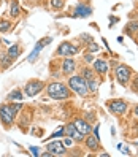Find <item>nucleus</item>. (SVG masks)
Wrapping results in <instances>:
<instances>
[{"label":"nucleus","mask_w":138,"mask_h":157,"mask_svg":"<svg viewBox=\"0 0 138 157\" xmlns=\"http://www.w3.org/2000/svg\"><path fill=\"white\" fill-rule=\"evenodd\" d=\"M44 92L51 100H68L71 98L73 92L67 86V82L62 81H51L44 86Z\"/></svg>","instance_id":"f257e3e1"},{"label":"nucleus","mask_w":138,"mask_h":157,"mask_svg":"<svg viewBox=\"0 0 138 157\" xmlns=\"http://www.w3.org/2000/svg\"><path fill=\"white\" fill-rule=\"evenodd\" d=\"M67 86L70 87V90L73 92V94H76L79 97H86L89 92H87V87H86V79L82 78L79 73L78 75H70L67 76Z\"/></svg>","instance_id":"f03ea898"},{"label":"nucleus","mask_w":138,"mask_h":157,"mask_svg":"<svg viewBox=\"0 0 138 157\" xmlns=\"http://www.w3.org/2000/svg\"><path fill=\"white\" fill-rule=\"evenodd\" d=\"M132 76H133V70L128 65H125V63H117V65H116V68H114V78H116V81L122 87L128 86Z\"/></svg>","instance_id":"7ed1b4c3"},{"label":"nucleus","mask_w":138,"mask_h":157,"mask_svg":"<svg viewBox=\"0 0 138 157\" xmlns=\"http://www.w3.org/2000/svg\"><path fill=\"white\" fill-rule=\"evenodd\" d=\"M79 51H81L79 46H76V44H73L71 41L65 40V41H62V43L57 46V49H56V52H54V56H56V57H73V56H76Z\"/></svg>","instance_id":"20e7f679"},{"label":"nucleus","mask_w":138,"mask_h":157,"mask_svg":"<svg viewBox=\"0 0 138 157\" xmlns=\"http://www.w3.org/2000/svg\"><path fill=\"white\" fill-rule=\"evenodd\" d=\"M0 122H2L5 130H10V128L16 124V116L11 113V109H10L6 101L0 105Z\"/></svg>","instance_id":"39448f33"},{"label":"nucleus","mask_w":138,"mask_h":157,"mask_svg":"<svg viewBox=\"0 0 138 157\" xmlns=\"http://www.w3.org/2000/svg\"><path fill=\"white\" fill-rule=\"evenodd\" d=\"M44 86H46V82L41 79H29L25 82L22 92L25 94V97H36L44 90Z\"/></svg>","instance_id":"423d86ee"},{"label":"nucleus","mask_w":138,"mask_h":157,"mask_svg":"<svg viewBox=\"0 0 138 157\" xmlns=\"http://www.w3.org/2000/svg\"><path fill=\"white\" fill-rule=\"evenodd\" d=\"M106 108L108 111L114 114V116H124L128 111V101L116 98V100H108L106 101Z\"/></svg>","instance_id":"0eeeda50"},{"label":"nucleus","mask_w":138,"mask_h":157,"mask_svg":"<svg viewBox=\"0 0 138 157\" xmlns=\"http://www.w3.org/2000/svg\"><path fill=\"white\" fill-rule=\"evenodd\" d=\"M76 60L73 57H62L60 60V71H62V76H70L76 71Z\"/></svg>","instance_id":"6e6552de"},{"label":"nucleus","mask_w":138,"mask_h":157,"mask_svg":"<svg viewBox=\"0 0 138 157\" xmlns=\"http://www.w3.org/2000/svg\"><path fill=\"white\" fill-rule=\"evenodd\" d=\"M63 127H65V136H70L76 144H81L82 141H84V136L86 135H82L78 128L75 127V124H73V122H68V124H65Z\"/></svg>","instance_id":"1a4fd4ad"},{"label":"nucleus","mask_w":138,"mask_h":157,"mask_svg":"<svg viewBox=\"0 0 138 157\" xmlns=\"http://www.w3.org/2000/svg\"><path fill=\"white\" fill-rule=\"evenodd\" d=\"M48 151L52 154V155H67V146L63 141L60 140H52L51 143H48Z\"/></svg>","instance_id":"9d476101"},{"label":"nucleus","mask_w":138,"mask_h":157,"mask_svg":"<svg viewBox=\"0 0 138 157\" xmlns=\"http://www.w3.org/2000/svg\"><path fill=\"white\" fill-rule=\"evenodd\" d=\"M82 143H84V146L87 147L89 151H103V147L100 146V140L97 136L92 135V132L84 136V141H82Z\"/></svg>","instance_id":"9b49d317"},{"label":"nucleus","mask_w":138,"mask_h":157,"mask_svg":"<svg viewBox=\"0 0 138 157\" xmlns=\"http://www.w3.org/2000/svg\"><path fill=\"white\" fill-rule=\"evenodd\" d=\"M108 60L106 59H94V62H92V68H94V71L97 73V75H106L108 73Z\"/></svg>","instance_id":"f8f14e48"},{"label":"nucleus","mask_w":138,"mask_h":157,"mask_svg":"<svg viewBox=\"0 0 138 157\" xmlns=\"http://www.w3.org/2000/svg\"><path fill=\"white\" fill-rule=\"evenodd\" d=\"M73 124H75V127L78 128L82 135H89L92 132V124L87 122L84 117H76L75 121H73Z\"/></svg>","instance_id":"ddd939ff"},{"label":"nucleus","mask_w":138,"mask_h":157,"mask_svg":"<svg viewBox=\"0 0 138 157\" xmlns=\"http://www.w3.org/2000/svg\"><path fill=\"white\" fill-rule=\"evenodd\" d=\"M90 14H92V8L87 5H82V3H78L73 8V13H71L73 17H87Z\"/></svg>","instance_id":"4468645a"},{"label":"nucleus","mask_w":138,"mask_h":157,"mask_svg":"<svg viewBox=\"0 0 138 157\" xmlns=\"http://www.w3.org/2000/svg\"><path fill=\"white\" fill-rule=\"evenodd\" d=\"M13 59L10 57V54H8L6 51H0V67H2V70H6L10 68L13 65Z\"/></svg>","instance_id":"2eb2a0df"},{"label":"nucleus","mask_w":138,"mask_h":157,"mask_svg":"<svg viewBox=\"0 0 138 157\" xmlns=\"http://www.w3.org/2000/svg\"><path fill=\"white\" fill-rule=\"evenodd\" d=\"M6 52L10 54V57H11L13 60H16V59L22 54V48H21V44H19V43H13V44L8 46Z\"/></svg>","instance_id":"dca6fc26"},{"label":"nucleus","mask_w":138,"mask_h":157,"mask_svg":"<svg viewBox=\"0 0 138 157\" xmlns=\"http://www.w3.org/2000/svg\"><path fill=\"white\" fill-rule=\"evenodd\" d=\"M6 101H22L24 100V92H22V89H13L10 94L6 95V98H5Z\"/></svg>","instance_id":"f3484780"},{"label":"nucleus","mask_w":138,"mask_h":157,"mask_svg":"<svg viewBox=\"0 0 138 157\" xmlns=\"http://www.w3.org/2000/svg\"><path fill=\"white\" fill-rule=\"evenodd\" d=\"M98 84H100V81H98L97 78L86 79V87H87V92H89V94H97V90H98Z\"/></svg>","instance_id":"a211bd4d"},{"label":"nucleus","mask_w":138,"mask_h":157,"mask_svg":"<svg viewBox=\"0 0 138 157\" xmlns=\"http://www.w3.org/2000/svg\"><path fill=\"white\" fill-rule=\"evenodd\" d=\"M8 13H10V16L13 17V19L21 14V6H19V2H17V0H11L10 2V10H8Z\"/></svg>","instance_id":"6ab92c4d"},{"label":"nucleus","mask_w":138,"mask_h":157,"mask_svg":"<svg viewBox=\"0 0 138 157\" xmlns=\"http://www.w3.org/2000/svg\"><path fill=\"white\" fill-rule=\"evenodd\" d=\"M124 33L130 35V36H135L138 33V21H130L125 27H124Z\"/></svg>","instance_id":"aec40b11"},{"label":"nucleus","mask_w":138,"mask_h":157,"mask_svg":"<svg viewBox=\"0 0 138 157\" xmlns=\"http://www.w3.org/2000/svg\"><path fill=\"white\" fill-rule=\"evenodd\" d=\"M14 29V24L10 19H0V33H8Z\"/></svg>","instance_id":"412c9836"},{"label":"nucleus","mask_w":138,"mask_h":157,"mask_svg":"<svg viewBox=\"0 0 138 157\" xmlns=\"http://www.w3.org/2000/svg\"><path fill=\"white\" fill-rule=\"evenodd\" d=\"M79 75L84 78V79H90V78H95V71H94V68H89L87 65H84V67L81 68Z\"/></svg>","instance_id":"4be33fe9"},{"label":"nucleus","mask_w":138,"mask_h":157,"mask_svg":"<svg viewBox=\"0 0 138 157\" xmlns=\"http://www.w3.org/2000/svg\"><path fill=\"white\" fill-rule=\"evenodd\" d=\"M65 3H67V0H49L51 8H52V10H56V11L62 10V8L65 6Z\"/></svg>","instance_id":"5701e85b"},{"label":"nucleus","mask_w":138,"mask_h":157,"mask_svg":"<svg viewBox=\"0 0 138 157\" xmlns=\"http://www.w3.org/2000/svg\"><path fill=\"white\" fill-rule=\"evenodd\" d=\"M128 87H130V90L133 92V94H138V75H133L130 82H128Z\"/></svg>","instance_id":"b1692460"},{"label":"nucleus","mask_w":138,"mask_h":157,"mask_svg":"<svg viewBox=\"0 0 138 157\" xmlns=\"http://www.w3.org/2000/svg\"><path fill=\"white\" fill-rule=\"evenodd\" d=\"M65 136V127H60L57 132H54V133H51V136L49 138H46L44 141H48V140H51V138H63Z\"/></svg>","instance_id":"393cba45"},{"label":"nucleus","mask_w":138,"mask_h":157,"mask_svg":"<svg viewBox=\"0 0 138 157\" xmlns=\"http://www.w3.org/2000/svg\"><path fill=\"white\" fill-rule=\"evenodd\" d=\"M79 41H82V43H84V46H86V44H89L90 41H94V38H92L90 35H87V33H81V35H79Z\"/></svg>","instance_id":"a878e982"},{"label":"nucleus","mask_w":138,"mask_h":157,"mask_svg":"<svg viewBox=\"0 0 138 157\" xmlns=\"http://www.w3.org/2000/svg\"><path fill=\"white\" fill-rule=\"evenodd\" d=\"M86 49L89 52H97V51H100V46L97 43H94V41H90L89 44H86Z\"/></svg>","instance_id":"bb28decb"},{"label":"nucleus","mask_w":138,"mask_h":157,"mask_svg":"<svg viewBox=\"0 0 138 157\" xmlns=\"http://www.w3.org/2000/svg\"><path fill=\"white\" fill-rule=\"evenodd\" d=\"M82 62H84L86 65H87V63H90V62H94V56H92V52L87 51L84 56H82Z\"/></svg>","instance_id":"cd10ccee"},{"label":"nucleus","mask_w":138,"mask_h":157,"mask_svg":"<svg viewBox=\"0 0 138 157\" xmlns=\"http://www.w3.org/2000/svg\"><path fill=\"white\" fill-rule=\"evenodd\" d=\"M84 119H86L87 122H90V124H92V122L95 121V114L92 113V111H87V113H84Z\"/></svg>","instance_id":"c85d7f7f"},{"label":"nucleus","mask_w":138,"mask_h":157,"mask_svg":"<svg viewBox=\"0 0 138 157\" xmlns=\"http://www.w3.org/2000/svg\"><path fill=\"white\" fill-rule=\"evenodd\" d=\"M29 149H30V154H32V155H36V157H40V154H41V152H40V151H41L40 147H36V146H30Z\"/></svg>","instance_id":"c756f323"},{"label":"nucleus","mask_w":138,"mask_h":157,"mask_svg":"<svg viewBox=\"0 0 138 157\" xmlns=\"http://www.w3.org/2000/svg\"><path fill=\"white\" fill-rule=\"evenodd\" d=\"M40 157H52V154H51L49 151H48V152H41V154H40Z\"/></svg>","instance_id":"7c9ffc66"},{"label":"nucleus","mask_w":138,"mask_h":157,"mask_svg":"<svg viewBox=\"0 0 138 157\" xmlns=\"http://www.w3.org/2000/svg\"><path fill=\"white\" fill-rule=\"evenodd\" d=\"M132 113H133V116H135V117H138V105H135V106H133V111H132Z\"/></svg>","instance_id":"2f4dec72"},{"label":"nucleus","mask_w":138,"mask_h":157,"mask_svg":"<svg viewBox=\"0 0 138 157\" xmlns=\"http://www.w3.org/2000/svg\"><path fill=\"white\" fill-rule=\"evenodd\" d=\"M122 154H127V155H128V154H130V151H128V147H127V146H125V147H124V149H122Z\"/></svg>","instance_id":"473e14b6"},{"label":"nucleus","mask_w":138,"mask_h":157,"mask_svg":"<svg viewBox=\"0 0 138 157\" xmlns=\"http://www.w3.org/2000/svg\"><path fill=\"white\" fill-rule=\"evenodd\" d=\"M2 43H3V40H2V38H0V46H2Z\"/></svg>","instance_id":"72a5a7b5"},{"label":"nucleus","mask_w":138,"mask_h":157,"mask_svg":"<svg viewBox=\"0 0 138 157\" xmlns=\"http://www.w3.org/2000/svg\"><path fill=\"white\" fill-rule=\"evenodd\" d=\"M2 3H3V0H0V6H2Z\"/></svg>","instance_id":"f704fd0d"},{"label":"nucleus","mask_w":138,"mask_h":157,"mask_svg":"<svg viewBox=\"0 0 138 157\" xmlns=\"http://www.w3.org/2000/svg\"><path fill=\"white\" fill-rule=\"evenodd\" d=\"M135 144H136V146H138V141H135Z\"/></svg>","instance_id":"c9c22d12"},{"label":"nucleus","mask_w":138,"mask_h":157,"mask_svg":"<svg viewBox=\"0 0 138 157\" xmlns=\"http://www.w3.org/2000/svg\"><path fill=\"white\" fill-rule=\"evenodd\" d=\"M0 70H2V67H0Z\"/></svg>","instance_id":"e433bc0d"}]
</instances>
